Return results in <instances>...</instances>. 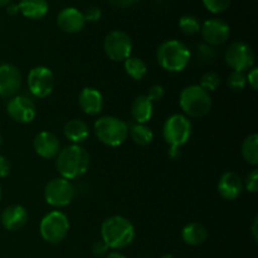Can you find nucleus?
Here are the masks:
<instances>
[{
	"label": "nucleus",
	"instance_id": "obj_31",
	"mask_svg": "<svg viewBox=\"0 0 258 258\" xmlns=\"http://www.w3.org/2000/svg\"><path fill=\"white\" fill-rule=\"evenodd\" d=\"M204 7L213 14H219L223 13L231 7L232 0H202Z\"/></svg>",
	"mask_w": 258,
	"mask_h": 258
},
{
	"label": "nucleus",
	"instance_id": "obj_11",
	"mask_svg": "<svg viewBox=\"0 0 258 258\" xmlns=\"http://www.w3.org/2000/svg\"><path fill=\"white\" fill-rule=\"evenodd\" d=\"M28 88L37 98H45L53 92L55 85L54 75L44 66L32 68L28 73Z\"/></svg>",
	"mask_w": 258,
	"mask_h": 258
},
{
	"label": "nucleus",
	"instance_id": "obj_38",
	"mask_svg": "<svg viewBox=\"0 0 258 258\" xmlns=\"http://www.w3.org/2000/svg\"><path fill=\"white\" fill-rule=\"evenodd\" d=\"M108 2H110L112 5H115V7L127 8V7H131V5H134L135 3H138L139 0H108Z\"/></svg>",
	"mask_w": 258,
	"mask_h": 258
},
{
	"label": "nucleus",
	"instance_id": "obj_4",
	"mask_svg": "<svg viewBox=\"0 0 258 258\" xmlns=\"http://www.w3.org/2000/svg\"><path fill=\"white\" fill-rule=\"evenodd\" d=\"M179 105L186 117H204L212 110V97L199 85H190L181 90Z\"/></svg>",
	"mask_w": 258,
	"mask_h": 258
},
{
	"label": "nucleus",
	"instance_id": "obj_18",
	"mask_svg": "<svg viewBox=\"0 0 258 258\" xmlns=\"http://www.w3.org/2000/svg\"><path fill=\"white\" fill-rule=\"evenodd\" d=\"M78 105L86 115L95 116L102 111L103 96L97 88L85 87L78 95Z\"/></svg>",
	"mask_w": 258,
	"mask_h": 258
},
{
	"label": "nucleus",
	"instance_id": "obj_33",
	"mask_svg": "<svg viewBox=\"0 0 258 258\" xmlns=\"http://www.w3.org/2000/svg\"><path fill=\"white\" fill-rule=\"evenodd\" d=\"M164 95H165V88H164L161 85H153L150 88H149L148 93H146L148 98L153 103L160 101L161 98L164 97Z\"/></svg>",
	"mask_w": 258,
	"mask_h": 258
},
{
	"label": "nucleus",
	"instance_id": "obj_23",
	"mask_svg": "<svg viewBox=\"0 0 258 258\" xmlns=\"http://www.w3.org/2000/svg\"><path fill=\"white\" fill-rule=\"evenodd\" d=\"M181 238L184 243L189 246H199V244H203L208 238V229L203 224L193 222L184 227L181 231Z\"/></svg>",
	"mask_w": 258,
	"mask_h": 258
},
{
	"label": "nucleus",
	"instance_id": "obj_46",
	"mask_svg": "<svg viewBox=\"0 0 258 258\" xmlns=\"http://www.w3.org/2000/svg\"><path fill=\"white\" fill-rule=\"evenodd\" d=\"M2 144H3V136L2 134H0V146H2Z\"/></svg>",
	"mask_w": 258,
	"mask_h": 258
},
{
	"label": "nucleus",
	"instance_id": "obj_7",
	"mask_svg": "<svg viewBox=\"0 0 258 258\" xmlns=\"http://www.w3.org/2000/svg\"><path fill=\"white\" fill-rule=\"evenodd\" d=\"M191 122L185 115L175 113L164 122L163 138L170 148H181L191 136Z\"/></svg>",
	"mask_w": 258,
	"mask_h": 258
},
{
	"label": "nucleus",
	"instance_id": "obj_29",
	"mask_svg": "<svg viewBox=\"0 0 258 258\" xmlns=\"http://www.w3.org/2000/svg\"><path fill=\"white\" fill-rule=\"evenodd\" d=\"M219 83H221V77L217 72H213V71H209V72H206L201 78V86L204 91L207 92H213L218 88Z\"/></svg>",
	"mask_w": 258,
	"mask_h": 258
},
{
	"label": "nucleus",
	"instance_id": "obj_39",
	"mask_svg": "<svg viewBox=\"0 0 258 258\" xmlns=\"http://www.w3.org/2000/svg\"><path fill=\"white\" fill-rule=\"evenodd\" d=\"M7 13L9 15H12V17L19 14V7H18V4H15V3H9V4L7 5Z\"/></svg>",
	"mask_w": 258,
	"mask_h": 258
},
{
	"label": "nucleus",
	"instance_id": "obj_25",
	"mask_svg": "<svg viewBox=\"0 0 258 258\" xmlns=\"http://www.w3.org/2000/svg\"><path fill=\"white\" fill-rule=\"evenodd\" d=\"M242 156L252 166L258 165V136L251 134L242 143Z\"/></svg>",
	"mask_w": 258,
	"mask_h": 258
},
{
	"label": "nucleus",
	"instance_id": "obj_9",
	"mask_svg": "<svg viewBox=\"0 0 258 258\" xmlns=\"http://www.w3.org/2000/svg\"><path fill=\"white\" fill-rule=\"evenodd\" d=\"M103 50L113 62H125L128 57H131L133 40L127 33L122 30H112L103 40Z\"/></svg>",
	"mask_w": 258,
	"mask_h": 258
},
{
	"label": "nucleus",
	"instance_id": "obj_1",
	"mask_svg": "<svg viewBox=\"0 0 258 258\" xmlns=\"http://www.w3.org/2000/svg\"><path fill=\"white\" fill-rule=\"evenodd\" d=\"M55 160L58 173L60 178L67 180L78 179L87 173L90 168V155L87 150L81 145H71L60 149Z\"/></svg>",
	"mask_w": 258,
	"mask_h": 258
},
{
	"label": "nucleus",
	"instance_id": "obj_21",
	"mask_svg": "<svg viewBox=\"0 0 258 258\" xmlns=\"http://www.w3.org/2000/svg\"><path fill=\"white\" fill-rule=\"evenodd\" d=\"M63 134L71 143L75 145H80L90 136V127L81 118H72L64 125Z\"/></svg>",
	"mask_w": 258,
	"mask_h": 258
},
{
	"label": "nucleus",
	"instance_id": "obj_16",
	"mask_svg": "<svg viewBox=\"0 0 258 258\" xmlns=\"http://www.w3.org/2000/svg\"><path fill=\"white\" fill-rule=\"evenodd\" d=\"M33 148L40 158L54 159L60 151L59 139L50 131H40L33 140Z\"/></svg>",
	"mask_w": 258,
	"mask_h": 258
},
{
	"label": "nucleus",
	"instance_id": "obj_17",
	"mask_svg": "<svg viewBox=\"0 0 258 258\" xmlns=\"http://www.w3.org/2000/svg\"><path fill=\"white\" fill-rule=\"evenodd\" d=\"M28 218H29L28 211L20 204H12L7 207L0 214L2 226L10 232L22 229L28 223Z\"/></svg>",
	"mask_w": 258,
	"mask_h": 258
},
{
	"label": "nucleus",
	"instance_id": "obj_32",
	"mask_svg": "<svg viewBox=\"0 0 258 258\" xmlns=\"http://www.w3.org/2000/svg\"><path fill=\"white\" fill-rule=\"evenodd\" d=\"M244 188L248 193L256 194L258 193V170L257 169H253L251 173L247 175L246 183H244Z\"/></svg>",
	"mask_w": 258,
	"mask_h": 258
},
{
	"label": "nucleus",
	"instance_id": "obj_40",
	"mask_svg": "<svg viewBox=\"0 0 258 258\" xmlns=\"http://www.w3.org/2000/svg\"><path fill=\"white\" fill-rule=\"evenodd\" d=\"M251 233L252 237H253V241L257 242L258 241V217L253 219V223H252L251 227Z\"/></svg>",
	"mask_w": 258,
	"mask_h": 258
},
{
	"label": "nucleus",
	"instance_id": "obj_37",
	"mask_svg": "<svg viewBox=\"0 0 258 258\" xmlns=\"http://www.w3.org/2000/svg\"><path fill=\"white\" fill-rule=\"evenodd\" d=\"M108 249H110V248L107 247V244H106L105 242L101 239V241H97V242H95V243H93L92 253L95 254V256L101 257V256H105V254L107 253Z\"/></svg>",
	"mask_w": 258,
	"mask_h": 258
},
{
	"label": "nucleus",
	"instance_id": "obj_43",
	"mask_svg": "<svg viewBox=\"0 0 258 258\" xmlns=\"http://www.w3.org/2000/svg\"><path fill=\"white\" fill-rule=\"evenodd\" d=\"M9 3H12V0H0V7H7Z\"/></svg>",
	"mask_w": 258,
	"mask_h": 258
},
{
	"label": "nucleus",
	"instance_id": "obj_27",
	"mask_svg": "<svg viewBox=\"0 0 258 258\" xmlns=\"http://www.w3.org/2000/svg\"><path fill=\"white\" fill-rule=\"evenodd\" d=\"M201 22L196 15L186 14L179 19V28L186 35H194L201 32Z\"/></svg>",
	"mask_w": 258,
	"mask_h": 258
},
{
	"label": "nucleus",
	"instance_id": "obj_10",
	"mask_svg": "<svg viewBox=\"0 0 258 258\" xmlns=\"http://www.w3.org/2000/svg\"><path fill=\"white\" fill-rule=\"evenodd\" d=\"M224 60L233 71L244 73L254 67L256 54L251 45L243 42H236L226 49Z\"/></svg>",
	"mask_w": 258,
	"mask_h": 258
},
{
	"label": "nucleus",
	"instance_id": "obj_2",
	"mask_svg": "<svg viewBox=\"0 0 258 258\" xmlns=\"http://www.w3.org/2000/svg\"><path fill=\"white\" fill-rule=\"evenodd\" d=\"M101 238L108 248L122 249L134 242L135 227L126 217H108L101 224Z\"/></svg>",
	"mask_w": 258,
	"mask_h": 258
},
{
	"label": "nucleus",
	"instance_id": "obj_26",
	"mask_svg": "<svg viewBox=\"0 0 258 258\" xmlns=\"http://www.w3.org/2000/svg\"><path fill=\"white\" fill-rule=\"evenodd\" d=\"M123 66L126 73L135 81H141L148 75V66L139 57H128L123 62Z\"/></svg>",
	"mask_w": 258,
	"mask_h": 258
},
{
	"label": "nucleus",
	"instance_id": "obj_5",
	"mask_svg": "<svg viewBox=\"0 0 258 258\" xmlns=\"http://www.w3.org/2000/svg\"><path fill=\"white\" fill-rule=\"evenodd\" d=\"M93 130L98 140L111 148L122 145L128 136L127 123L115 116L100 117L93 125Z\"/></svg>",
	"mask_w": 258,
	"mask_h": 258
},
{
	"label": "nucleus",
	"instance_id": "obj_12",
	"mask_svg": "<svg viewBox=\"0 0 258 258\" xmlns=\"http://www.w3.org/2000/svg\"><path fill=\"white\" fill-rule=\"evenodd\" d=\"M7 112L18 123H30L37 116V106L32 98L24 95H15L7 103Z\"/></svg>",
	"mask_w": 258,
	"mask_h": 258
},
{
	"label": "nucleus",
	"instance_id": "obj_15",
	"mask_svg": "<svg viewBox=\"0 0 258 258\" xmlns=\"http://www.w3.org/2000/svg\"><path fill=\"white\" fill-rule=\"evenodd\" d=\"M57 25L62 32L68 33V34H76L85 28L86 20L81 10H78L77 8L68 7L58 13Z\"/></svg>",
	"mask_w": 258,
	"mask_h": 258
},
{
	"label": "nucleus",
	"instance_id": "obj_20",
	"mask_svg": "<svg viewBox=\"0 0 258 258\" xmlns=\"http://www.w3.org/2000/svg\"><path fill=\"white\" fill-rule=\"evenodd\" d=\"M154 113V103L146 95L135 97L131 103V116L136 123H146L151 120Z\"/></svg>",
	"mask_w": 258,
	"mask_h": 258
},
{
	"label": "nucleus",
	"instance_id": "obj_3",
	"mask_svg": "<svg viewBox=\"0 0 258 258\" xmlns=\"http://www.w3.org/2000/svg\"><path fill=\"white\" fill-rule=\"evenodd\" d=\"M158 63L168 72H183L190 62V49L183 42L169 39L161 43L156 52Z\"/></svg>",
	"mask_w": 258,
	"mask_h": 258
},
{
	"label": "nucleus",
	"instance_id": "obj_14",
	"mask_svg": "<svg viewBox=\"0 0 258 258\" xmlns=\"http://www.w3.org/2000/svg\"><path fill=\"white\" fill-rule=\"evenodd\" d=\"M22 87V73L10 63L0 64V97L12 98Z\"/></svg>",
	"mask_w": 258,
	"mask_h": 258
},
{
	"label": "nucleus",
	"instance_id": "obj_41",
	"mask_svg": "<svg viewBox=\"0 0 258 258\" xmlns=\"http://www.w3.org/2000/svg\"><path fill=\"white\" fill-rule=\"evenodd\" d=\"M169 156H170L171 159H178L179 156H180V148H170V150H169Z\"/></svg>",
	"mask_w": 258,
	"mask_h": 258
},
{
	"label": "nucleus",
	"instance_id": "obj_44",
	"mask_svg": "<svg viewBox=\"0 0 258 258\" xmlns=\"http://www.w3.org/2000/svg\"><path fill=\"white\" fill-rule=\"evenodd\" d=\"M160 258H174L171 254H164V256H161Z\"/></svg>",
	"mask_w": 258,
	"mask_h": 258
},
{
	"label": "nucleus",
	"instance_id": "obj_28",
	"mask_svg": "<svg viewBox=\"0 0 258 258\" xmlns=\"http://www.w3.org/2000/svg\"><path fill=\"white\" fill-rule=\"evenodd\" d=\"M246 85V73L243 72L232 71V72L229 73L228 77H227V86H228L229 90H232L233 92H239V91L244 90Z\"/></svg>",
	"mask_w": 258,
	"mask_h": 258
},
{
	"label": "nucleus",
	"instance_id": "obj_13",
	"mask_svg": "<svg viewBox=\"0 0 258 258\" xmlns=\"http://www.w3.org/2000/svg\"><path fill=\"white\" fill-rule=\"evenodd\" d=\"M202 37L209 45L224 44L231 35V27L227 22L219 18L206 20L201 27Z\"/></svg>",
	"mask_w": 258,
	"mask_h": 258
},
{
	"label": "nucleus",
	"instance_id": "obj_6",
	"mask_svg": "<svg viewBox=\"0 0 258 258\" xmlns=\"http://www.w3.org/2000/svg\"><path fill=\"white\" fill-rule=\"evenodd\" d=\"M68 232H70V219L63 212L52 211L45 214L40 221V237L47 243H60L67 237Z\"/></svg>",
	"mask_w": 258,
	"mask_h": 258
},
{
	"label": "nucleus",
	"instance_id": "obj_22",
	"mask_svg": "<svg viewBox=\"0 0 258 258\" xmlns=\"http://www.w3.org/2000/svg\"><path fill=\"white\" fill-rule=\"evenodd\" d=\"M19 13L28 19L38 20L47 15L49 4L47 0H19Z\"/></svg>",
	"mask_w": 258,
	"mask_h": 258
},
{
	"label": "nucleus",
	"instance_id": "obj_34",
	"mask_svg": "<svg viewBox=\"0 0 258 258\" xmlns=\"http://www.w3.org/2000/svg\"><path fill=\"white\" fill-rule=\"evenodd\" d=\"M83 17H85L86 22H90V23H95L98 22L102 17V12L98 7H88L86 9V12L83 13Z\"/></svg>",
	"mask_w": 258,
	"mask_h": 258
},
{
	"label": "nucleus",
	"instance_id": "obj_8",
	"mask_svg": "<svg viewBox=\"0 0 258 258\" xmlns=\"http://www.w3.org/2000/svg\"><path fill=\"white\" fill-rule=\"evenodd\" d=\"M76 197V188L71 180L64 178L52 179L45 185L44 198L50 207L64 208L70 206Z\"/></svg>",
	"mask_w": 258,
	"mask_h": 258
},
{
	"label": "nucleus",
	"instance_id": "obj_42",
	"mask_svg": "<svg viewBox=\"0 0 258 258\" xmlns=\"http://www.w3.org/2000/svg\"><path fill=\"white\" fill-rule=\"evenodd\" d=\"M106 258H126L123 256L122 253H120V252H111V253L107 254V257Z\"/></svg>",
	"mask_w": 258,
	"mask_h": 258
},
{
	"label": "nucleus",
	"instance_id": "obj_35",
	"mask_svg": "<svg viewBox=\"0 0 258 258\" xmlns=\"http://www.w3.org/2000/svg\"><path fill=\"white\" fill-rule=\"evenodd\" d=\"M246 80L247 83L251 86V88L253 91L258 90V68L257 67H252L251 70L248 71V73L246 75Z\"/></svg>",
	"mask_w": 258,
	"mask_h": 258
},
{
	"label": "nucleus",
	"instance_id": "obj_36",
	"mask_svg": "<svg viewBox=\"0 0 258 258\" xmlns=\"http://www.w3.org/2000/svg\"><path fill=\"white\" fill-rule=\"evenodd\" d=\"M12 171V164L5 158L4 155H0V179L7 178Z\"/></svg>",
	"mask_w": 258,
	"mask_h": 258
},
{
	"label": "nucleus",
	"instance_id": "obj_19",
	"mask_svg": "<svg viewBox=\"0 0 258 258\" xmlns=\"http://www.w3.org/2000/svg\"><path fill=\"white\" fill-rule=\"evenodd\" d=\"M243 190V181L238 174L227 171L218 181V193L226 201H234Z\"/></svg>",
	"mask_w": 258,
	"mask_h": 258
},
{
	"label": "nucleus",
	"instance_id": "obj_45",
	"mask_svg": "<svg viewBox=\"0 0 258 258\" xmlns=\"http://www.w3.org/2000/svg\"><path fill=\"white\" fill-rule=\"evenodd\" d=\"M3 198V189H2V185H0V201H2Z\"/></svg>",
	"mask_w": 258,
	"mask_h": 258
},
{
	"label": "nucleus",
	"instance_id": "obj_30",
	"mask_svg": "<svg viewBox=\"0 0 258 258\" xmlns=\"http://www.w3.org/2000/svg\"><path fill=\"white\" fill-rule=\"evenodd\" d=\"M197 57H198L199 62L208 63L216 58V52L212 45L207 44V43H201L197 45Z\"/></svg>",
	"mask_w": 258,
	"mask_h": 258
},
{
	"label": "nucleus",
	"instance_id": "obj_24",
	"mask_svg": "<svg viewBox=\"0 0 258 258\" xmlns=\"http://www.w3.org/2000/svg\"><path fill=\"white\" fill-rule=\"evenodd\" d=\"M128 135L139 146H148L153 143L154 133L146 123H134L128 127Z\"/></svg>",
	"mask_w": 258,
	"mask_h": 258
}]
</instances>
